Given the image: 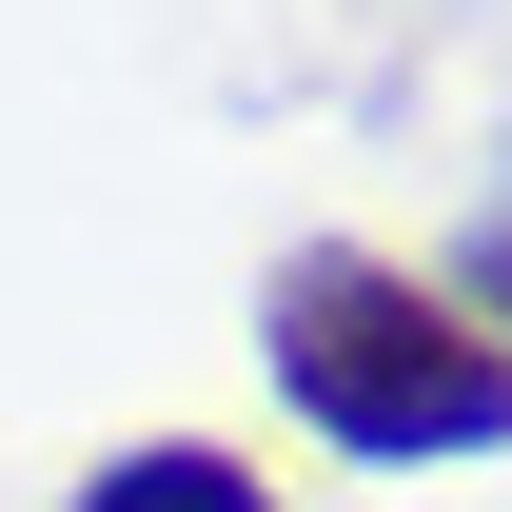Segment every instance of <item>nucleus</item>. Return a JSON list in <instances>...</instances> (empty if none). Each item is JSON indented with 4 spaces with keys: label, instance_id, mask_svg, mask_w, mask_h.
Listing matches in <instances>:
<instances>
[{
    "label": "nucleus",
    "instance_id": "nucleus-1",
    "mask_svg": "<svg viewBox=\"0 0 512 512\" xmlns=\"http://www.w3.org/2000/svg\"><path fill=\"white\" fill-rule=\"evenodd\" d=\"M256 355H276V394H296L335 453H375V473L512 453V335L453 316L434 276H414V256H375V237H296V256H276Z\"/></svg>",
    "mask_w": 512,
    "mask_h": 512
},
{
    "label": "nucleus",
    "instance_id": "nucleus-2",
    "mask_svg": "<svg viewBox=\"0 0 512 512\" xmlns=\"http://www.w3.org/2000/svg\"><path fill=\"white\" fill-rule=\"evenodd\" d=\"M60 512H276V473H256V453H217V434H138V453H99Z\"/></svg>",
    "mask_w": 512,
    "mask_h": 512
},
{
    "label": "nucleus",
    "instance_id": "nucleus-3",
    "mask_svg": "<svg viewBox=\"0 0 512 512\" xmlns=\"http://www.w3.org/2000/svg\"><path fill=\"white\" fill-rule=\"evenodd\" d=\"M453 316H493V335H512V197L473 217V256H453Z\"/></svg>",
    "mask_w": 512,
    "mask_h": 512
}]
</instances>
